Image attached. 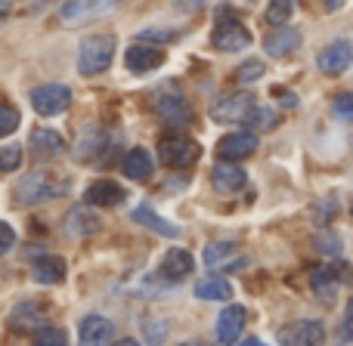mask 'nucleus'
Wrapping results in <instances>:
<instances>
[{
    "instance_id": "obj_4",
    "label": "nucleus",
    "mask_w": 353,
    "mask_h": 346,
    "mask_svg": "<svg viewBox=\"0 0 353 346\" xmlns=\"http://www.w3.org/2000/svg\"><path fill=\"white\" fill-rule=\"evenodd\" d=\"M254 111L257 102L251 93H226L217 102H211V118L220 124H245V127H251Z\"/></svg>"
},
{
    "instance_id": "obj_5",
    "label": "nucleus",
    "mask_w": 353,
    "mask_h": 346,
    "mask_svg": "<svg viewBox=\"0 0 353 346\" xmlns=\"http://www.w3.org/2000/svg\"><path fill=\"white\" fill-rule=\"evenodd\" d=\"M72 105V90L65 84H43L31 90V109L43 118H56Z\"/></svg>"
},
{
    "instance_id": "obj_21",
    "label": "nucleus",
    "mask_w": 353,
    "mask_h": 346,
    "mask_svg": "<svg viewBox=\"0 0 353 346\" xmlns=\"http://www.w3.org/2000/svg\"><path fill=\"white\" fill-rule=\"evenodd\" d=\"M301 43V34L294 28H288V25H282V28H273L267 34V41H263V50H267L270 56H285V53H292L294 47Z\"/></svg>"
},
{
    "instance_id": "obj_3",
    "label": "nucleus",
    "mask_w": 353,
    "mask_h": 346,
    "mask_svg": "<svg viewBox=\"0 0 353 346\" xmlns=\"http://www.w3.org/2000/svg\"><path fill=\"white\" fill-rule=\"evenodd\" d=\"M199 152H201V146L186 133L165 136V140L159 142V161L165 167H171V171H186V167H192L195 161H199Z\"/></svg>"
},
{
    "instance_id": "obj_23",
    "label": "nucleus",
    "mask_w": 353,
    "mask_h": 346,
    "mask_svg": "<svg viewBox=\"0 0 353 346\" xmlns=\"http://www.w3.org/2000/svg\"><path fill=\"white\" fill-rule=\"evenodd\" d=\"M121 171H124V176H130V180H146V176L152 173V155H149L146 149H130L121 161Z\"/></svg>"
},
{
    "instance_id": "obj_22",
    "label": "nucleus",
    "mask_w": 353,
    "mask_h": 346,
    "mask_svg": "<svg viewBox=\"0 0 353 346\" xmlns=\"http://www.w3.org/2000/svg\"><path fill=\"white\" fill-rule=\"evenodd\" d=\"M130 217H134L137 223H143L146 229H152V232H159V235H165V238H176V235H180V229H176L174 223H168L165 217H159V213H155L149 204L137 207V210L130 213Z\"/></svg>"
},
{
    "instance_id": "obj_9",
    "label": "nucleus",
    "mask_w": 353,
    "mask_h": 346,
    "mask_svg": "<svg viewBox=\"0 0 353 346\" xmlns=\"http://www.w3.org/2000/svg\"><path fill=\"white\" fill-rule=\"evenodd\" d=\"M155 115L165 124H171V127H186L192 121V109H189V102L180 93H165V96L155 99Z\"/></svg>"
},
{
    "instance_id": "obj_16",
    "label": "nucleus",
    "mask_w": 353,
    "mask_h": 346,
    "mask_svg": "<svg viewBox=\"0 0 353 346\" xmlns=\"http://www.w3.org/2000/svg\"><path fill=\"white\" fill-rule=\"evenodd\" d=\"M84 201H87V207H115L124 201V188L115 180H97L84 192Z\"/></svg>"
},
{
    "instance_id": "obj_17",
    "label": "nucleus",
    "mask_w": 353,
    "mask_h": 346,
    "mask_svg": "<svg viewBox=\"0 0 353 346\" xmlns=\"http://www.w3.org/2000/svg\"><path fill=\"white\" fill-rule=\"evenodd\" d=\"M245 180H248V173H245L239 164H226V161L214 164V171H211V182H214V188H217V192H223V195L239 192V188L245 186Z\"/></svg>"
},
{
    "instance_id": "obj_13",
    "label": "nucleus",
    "mask_w": 353,
    "mask_h": 346,
    "mask_svg": "<svg viewBox=\"0 0 353 346\" xmlns=\"http://www.w3.org/2000/svg\"><path fill=\"white\" fill-rule=\"evenodd\" d=\"M316 65L323 74H344L350 65V43L335 41V43H329V47H323V53L316 56Z\"/></svg>"
},
{
    "instance_id": "obj_31",
    "label": "nucleus",
    "mask_w": 353,
    "mask_h": 346,
    "mask_svg": "<svg viewBox=\"0 0 353 346\" xmlns=\"http://www.w3.org/2000/svg\"><path fill=\"white\" fill-rule=\"evenodd\" d=\"M232 250H236V244H232V241H214V244H208V248H205V263H208V266H214V263L226 260Z\"/></svg>"
},
{
    "instance_id": "obj_11",
    "label": "nucleus",
    "mask_w": 353,
    "mask_h": 346,
    "mask_svg": "<svg viewBox=\"0 0 353 346\" xmlns=\"http://www.w3.org/2000/svg\"><path fill=\"white\" fill-rule=\"evenodd\" d=\"M245 322H248L245 306H239V303L223 306V312H220V318H217V340L223 346H232L239 340V334H242Z\"/></svg>"
},
{
    "instance_id": "obj_27",
    "label": "nucleus",
    "mask_w": 353,
    "mask_h": 346,
    "mask_svg": "<svg viewBox=\"0 0 353 346\" xmlns=\"http://www.w3.org/2000/svg\"><path fill=\"white\" fill-rule=\"evenodd\" d=\"M168 331H171V325L165 322V318H152V322L143 325V337H146L149 346H161L168 340Z\"/></svg>"
},
{
    "instance_id": "obj_29",
    "label": "nucleus",
    "mask_w": 353,
    "mask_h": 346,
    "mask_svg": "<svg viewBox=\"0 0 353 346\" xmlns=\"http://www.w3.org/2000/svg\"><path fill=\"white\" fill-rule=\"evenodd\" d=\"M31 346H68V337L62 328H41V331H34Z\"/></svg>"
},
{
    "instance_id": "obj_18",
    "label": "nucleus",
    "mask_w": 353,
    "mask_h": 346,
    "mask_svg": "<svg viewBox=\"0 0 353 346\" xmlns=\"http://www.w3.org/2000/svg\"><path fill=\"white\" fill-rule=\"evenodd\" d=\"M124 62H128L130 72L143 74V72H152V68H159L161 62H165V53H161L159 47H143V43H134V47L124 53Z\"/></svg>"
},
{
    "instance_id": "obj_25",
    "label": "nucleus",
    "mask_w": 353,
    "mask_h": 346,
    "mask_svg": "<svg viewBox=\"0 0 353 346\" xmlns=\"http://www.w3.org/2000/svg\"><path fill=\"white\" fill-rule=\"evenodd\" d=\"M195 297L199 300H230L232 297V285L220 275H211V279H201L195 285Z\"/></svg>"
},
{
    "instance_id": "obj_37",
    "label": "nucleus",
    "mask_w": 353,
    "mask_h": 346,
    "mask_svg": "<svg viewBox=\"0 0 353 346\" xmlns=\"http://www.w3.org/2000/svg\"><path fill=\"white\" fill-rule=\"evenodd\" d=\"M112 346H140V343H137V340H130V337H124V340H115Z\"/></svg>"
},
{
    "instance_id": "obj_12",
    "label": "nucleus",
    "mask_w": 353,
    "mask_h": 346,
    "mask_svg": "<svg viewBox=\"0 0 353 346\" xmlns=\"http://www.w3.org/2000/svg\"><path fill=\"white\" fill-rule=\"evenodd\" d=\"M115 337V325L105 316H87L78 325V340L81 346H109Z\"/></svg>"
},
{
    "instance_id": "obj_35",
    "label": "nucleus",
    "mask_w": 353,
    "mask_h": 346,
    "mask_svg": "<svg viewBox=\"0 0 353 346\" xmlns=\"http://www.w3.org/2000/svg\"><path fill=\"white\" fill-rule=\"evenodd\" d=\"M332 111H335V115H341V118H350V111H353V96H350V93H341V96H335V102H332Z\"/></svg>"
},
{
    "instance_id": "obj_36",
    "label": "nucleus",
    "mask_w": 353,
    "mask_h": 346,
    "mask_svg": "<svg viewBox=\"0 0 353 346\" xmlns=\"http://www.w3.org/2000/svg\"><path fill=\"white\" fill-rule=\"evenodd\" d=\"M12 244H16V229H12L10 223H0V257H3Z\"/></svg>"
},
{
    "instance_id": "obj_38",
    "label": "nucleus",
    "mask_w": 353,
    "mask_h": 346,
    "mask_svg": "<svg viewBox=\"0 0 353 346\" xmlns=\"http://www.w3.org/2000/svg\"><path fill=\"white\" fill-rule=\"evenodd\" d=\"M242 346H263V343H261V340H254V337H251V340H245Z\"/></svg>"
},
{
    "instance_id": "obj_10",
    "label": "nucleus",
    "mask_w": 353,
    "mask_h": 346,
    "mask_svg": "<svg viewBox=\"0 0 353 346\" xmlns=\"http://www.w3.org/2000/svg\"><path fill=\"white\" fill-rule=\"evenodd\" d=\"M282 343L285 346H323L325 343V325L316 322V318L294 322L292 328L282 331Z\"/></svg>"
},
{
    "instance_id": "obj_6",
    "label": "nucleus",
    "mask_w": 353,
    "mask_h": 346,
    "mask_svg": "<svg viewBox=\"0 0 353 346\" xmlns=\"http://www.w3.org/2000/svg\"><path fill=\"white\" fill-rule=\"evenodd\" d=\"M211 43H214V50H220V53H236V50L248 47L251 34H248V28H245L239 19H226L223 16L217 25H214Z\"/></svg>"
},
{
    "instance_id": "obj_33",
    "label": "nucleus",
    "mask_w": 353,
    "mask_h": 346,
    "mask_svg": "<svg viewBox=\"0 0 353 346\" xmlns=\"http://www.w3.org/2000/svg\"><path fill=\"white\" fill-rule=\"evenodd\" d=\"M19 111L12 109V105H0V136H6V133H12V130L19 127Z\"/></svg>"
},
{
    "instance_id": "obj_7",
    "label": "nucleus",
    "mask_w": 353,
    "mask_h": 346,
    "mask_svg": "<svg viewBox=\"0 0 353 346\" xmlns=\"http://www.w3.org/2000/svg\"><path fill=\"white\" fill-rule=\"evenodd\" d=\"M257 152V133L254 130H236V133H226L223 140L217 142V155L226 164H236V161L248 158V155Z\"/></svg>"
},
{
    "instance_id": "obj_1",
    "label": "nucleus",
    "mask_w": 353,
    "mask_h": 346,
    "mask_svg": "<svg viewBox=\"0 0 353 346\" xmlns=\"http://www.w3.org/2000/svg\"><path fill=\"white\" fill-rule=\"evenodd\" d=\"M72 188V182L65 176H56L47 171H34L16 182V201L19 204H41V201H50L56 195H65Z\"/></svg>"
},
{
    "instance_id": "obj_2",
    "label": "nucleus",
    "mask_w": 353,
    "mask_h": 346,
    "mask_svg": "<svg viewBox=\"0 0 353 346\" xmlns=\"http://www.w3.org/2000/svg\"><path fill=\"white\" fill-rule=\"evenodd\" d=\"M112 53H115V34H90L81 41L78 47V72L81 74H99L112 65Z\"/></svg>"
},
{
    "instance_id": "obj_15",
    "label": "nucleus",
    "mask_w": 353,
    "mask_h": 346,
    "mask_svg": "<svg viewBox=\"0 0 353 346\" xmlns=\"http://www.w3.org/2000/svg\"><path fill=\"white\" fill-rule=\"evenodd\" d=\"M192 254L189 250H183V248H171L165 254V260H161V266H159V275L165 281H183L189 272H192Z\"/></svg>"
},
{
    "instance_id": "obj_26",
    "label": "nucleus",
    "mask_w": 353,
    "mask_h": 346,
    "mask_svg": "<svg viewBox=\"0 0 353 346\" xmlns=\"http://www.w3.org/2000/svg\"><path fill=\"white\" fill-rule=\"evenodd\" d=\"M109 3H65L62 6V19H90V16H103L109 12Z\"/></svg>"
},
{
    "instance_id": "obj_8",
    "label": "nucleus",
    "mask_w": 353,
    "mask_h": 346,
    "mask_svg": "<svg viewBox=\"0 0 353 346\" xmlns=\"http://www.w3.org/2000/svg\"><path fill=\"white\" fill-rule=\"evenodd\" d=\"M50 318V306L41 300H22L10 316V328L12 331H41Z\"/></svg>"
},
{
    "instance_id": "obj_32",
    "label": "nucleus",
    "mask_w": 353,
    "mask_h": 346,
    "mask_svg": "<svg viewBox=\"0 0 353 346\" xmlns=\"http://www.w3.org/2000/svg\"><path fill=\"white\" fill-rule=\"evenodd\" d=\"M22 164V149L19 146H6L0 149V173H12Z\"/></svg>"
},
{
    "instance_id": "obj_28",
    "label": "nucleus",
    "mask_w": 353,
    "mask_h": 346,
    "mask_svg": "<svg viewBox=\"0 0 353 346\" xmlns=\"http://www.w3.org/2000/svg\"><path fill=\"white\" fill-rule=\"evenodd\" d=\"M263 62L261 59H248V62H242V65L236 68V80L239 84H254V80H261L263 78Z\"/></svg>"
},
{
    "instance_id": "obj_14",
    "label": "nucleus",
    "mask_w": 353,
    "mask_h": 346,
    "mask_svg": "<svg viewBox=\"0 0 353 346\" xmlns=\"http://www.w3.org/2000/svg\"><path fill=\"white\" fill-rule=\"evenodd\" d=\"M28 146H31V155L34 158H53V155H59V152H65V140H62L56 130H50V127H34L31 130V136H28Z\"/></svg>"
},
{
    "instance_id": "obj_39",
    "label": "nucleus",
    "mask_w": 353,
    "mask_h": 346,
    "mask_svg": "<svg viewBox=\"0 0 353 346\" xmlns=\"http://www.w3.org/2000/svg\"><path fill=\"white\" fill-rule=\"evenodd\" d=\"M183 346H201V343H183Z\"/></svg>"
},
{
    "instance_id": "obj_20",
    "label": "nucleus",
    "mask_w": 353,
    "mask_h": 346,
    "mask_svg": "<svg viewBox=\"0 0 353 346\" xmlns=\"http://www.w3.org/2000/svg\"><path fill=\"white\" fill-rule=\"evenodd\" d=\"M34 279L41 285H59L65 279V260L56 254H41L34 260Z\"/></svg>"
},
{
    "instance_id": "obj_30",
    "label": "nucleus",
    "mask_w": 353,
    "mask_h": 346,
    "mask_svg": "<svg viewBox=\"0 0 353 346\" xmlns=\"http://www.w3.org/2000/svg\"><path fill=\"white\" fill-rule=\"evenodd\" d=\"M292 0H276V3H270L267 6V22L270 25H276V28H282V25H285V19L292 16Z\"/></svg>"
},
{
    "instance_id": "obj_34",
    "label": "nucleus",
    "mask_w": 353,
    "mask_h": 346,
    "mask_svg": "<svg viewBox=\"0 0 353 346\" xmlns=\"http://www.w3.org/2000/svg\"><path fill=\"white\" fill-rule=\"evenodd\" d=\"M174 41V31H161V28H146L140 31V43L146 47V43H168Z\"/></svg>"
},
{
    "instance_id": "obj_19",
    "label": "nucleus",
    "mask_w": 353,
    "mask_h": 346,
    "mask_svg": "<svg viewBox=\"0 0 353 346\" xmlns=\"http://www.w3.org/2000/svg\"><path fill=\"white\" fill-rule=\"evenodd\" d=\"M97 229H99V217L87 204L84 207H72V210H68V217H65V235L87 238V235H93Z\"/></svg>"
},
{
    "instance_id": "obj_24",
    "label": "nucleus",
    "mask_w": 353,
    "mask_h": 346,
    "mask_svg": "<svg viewBox=\"0 0 353 346\" xmlns=\"http://www.w3.org/2000/svg\"><path fill=\"white\" fill-rule=\"evenodd\" d=\"M310 281H313V291L323 297V303H332V300H335V291H338V269L335 266L313 269Z\"/></svg>"
}]
</instances>
